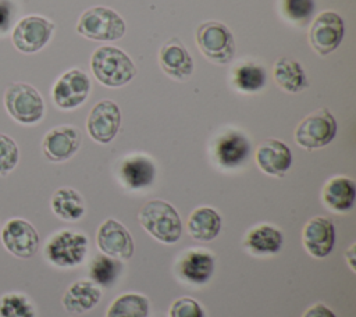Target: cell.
I'll use <instances>...</instances> for the list:
<instances>
[{
  "label": "cell",
  "instance_id": "obj_22",
  "mask_svg": "<svg viewBox=\"0 0 356 317\" xmlns=\"http://www.w3.org/2000/svg\"><path fill=\"white\" fill-rule=\"evenodd\" d=\"M120 177L129 189H142L149 186L156 177V167L152 158L143 154L127 157L120 168Z\"/></svg>",
  "mask_w": 356,
  "mask_h": 317
},
{
  "label": "cell",
  "instance_id": "obj_26",
  "mask_svg": "<svg viewBox=\"0 0 356 317\" xmlns=\"http://www.w3.org/2000/svg\"><path fill=\"white\" fill-rule=\"evenodd\" d=\"M53 213L65 221H76L85 213V203L79 192L72 188L57 189L50 200Z\"/></svg>",
  "mask_w": 356,
  "mask_h": 317
},
{
  "label": "cell",
  "instance_id": "obj_16",
  "mask_svg": "<svg viewBox=\"0 0 356 317\" xmlns=\"http://www.w3.org/2000/svg\"><path fill=\"white\" fill-rule=\"evenodd\" d=\"M161 70L177 81L188 79L193 72V60L182 42L177 38L168 39L159 51Z\"/></svg>",
  "mask_w": 356,
  "mask_h": 317
},
{
  "label": "cell",
  "instance_id": "obj_35",
  "mask_svg": "<svg viewBox=\"0 0 356 317\" xmlns=\"http://www.w3.org/2000/svg\"><path fill=\"white\" fill-rule=\"evenodd\" d=\"M302 317H337V316H335V313H334L330 307H327L325 304H323V303H316V304L310 306V307L303 313Z\"/></svg>",
  "mask_w": 356,
  "mask_h": 317
},
{
  "label": "cell",
  "instance_id": "obj_10",
  "mask_svg": "<svg viewBox=\"0 0 356 317\" xmlns=\"http://www.w3.org/2000/svg\"><path fill=\"white\" fill-rule=\"evenodd\" d=\"M343 35L345 22L341 15L324 11L314 18L309 31V42L318 54L327 56L341 44Z\"/></svg>",
  "mask_w": 356,
  "mask_h": 317
},
{
  "label": "cell",
  "instance_id": "obj_6",
  "mask_svg": "<svg viewBox=\"0 0 356 317\" xmlns=\"http://www.w3.org/2000/svg\"><path fill=\"white\" fill-rule=\"evenodd\" d=\"M199 50L211 61L225 64L235 54V42L231 31L218 21H206L196 29Z\"/></svg>",
  "mask_w": 356,
  "mask_h": 317
},
{
  "label": "cell",
  "instance_id": "obj_33",
  "mask_svg": "<svg viewBox=\"0 0 356 317\" xmlns=\"http://www.w3.org/2000/svg\"><path fill=\"white\" fill-rule=\"evenodd\" d=\"M168 317H206V314L197 300L182 296L171 303Z\"/></svg>",
  "mask_w": 356,
  "mask_h": 317
},
{
  "label": "cell",
  "instance_id": "obj_19",
  "mask_svg": "<svg viewBox=\"0 0 356 317\" xmlns=\"http://www.w3.org/2000/svg\"><path fill=\"white\" fill-rule=\"evenodd\" d=\"M250 154V142L239 131H228L216 143V158L220 165L234 168L243 164Z\"/></svg>",
  "mask_w": 356,
  "mask_h": 317
},
{
  "label": "cell",
  "instance_id": "obj_12",
  "mask_svg": "<svg viewBox=\"0 0 356 317\" xmlns=\"http://www.w3.org/2000/svg\"><path fill=\"white\" fill-rule=\"evenodd\" d=\"M4 247L19 259L32 257L39 247V234L35 227L24 218H11L1 229Z\"/></svg>",
  "mask_w": 356,
  "mask_h": 317
},
{
  "label": "cell",
  "instance_id": "obj_21",
  "mask_svg": "<svg viewBox=\"0 0 356 317\" xmlns=\"http://www.w3.org/2000/svg\"><path fill=\"white\" fill-rule=\"evenodd\" d=\"M321 199L324 204L337 213H345L353 207L356 199V185L348 177H334L323 188Z\"/></svg>",
  "mask_w": 356,
  "mask_h": 317
},
{
  "label": "cell",
  "instance_id": "obj_1",
  "mask_svg": "<svg viewBox=\"0 0 356 317\" xmlns=\"http://www.w3.org/2000/svg\"><path fill=\"white\" fill-rule=\"evenodd\" d=\"M142 228L161 243H175L182 234V221L175 207L161 199L149 200L139 211Z\"/></svg>",
  "mask_w": 356,
  "mask_h": 317
},
{
  "label": "cell",
  "instance_id": "obj_17",
  "mask_svg": "<svg viewBox=\"0 0 356 317\" xmlns=\"http://www.w3.org/2000/svg\"><path fill=\"white\" fill-rule=\"evenodd\" d=\"M256 164L268 175L284 177L292 165V152L282 140L267 139L256 150Z\"/></svg>",
  "mask_w": 356,
  "mask_h": 317
},
{
  "label": "cell",
  "instance_id": "obj_9",
  "mask_svg": "<svg viewBox=\"0 0 356 317\" xmlns=\"http://www.w3.org/2000/svg\"><path fill=\"white\" fill-rule=\"evenodd\" d=\"M90 92L89 76L78 70L72 68L65 71L53 85L51 97L56 106L61 110H72L79 107Z\"/></svg>",
  "mask_w": 356,
  "mask_h": 317
},
{
  "label": "cell",
  "instance_id": "obj_31",
  "mask_svg": "<svg viewBox=\"0 0 356 317\" xmlns=\"http://www.w3.org/2000/svg\"><path fill=\"white\" fill-rule=\"evenodd\" d=\"M19 160V149L13 138L0 133V175L6 177L13 171Z\"/></svg>",
  "mask_w": 356,
  "mask_h": 317
},
{
  "label": "cell",
  "instance_id": "obj_34",
  "mask_svg": "<svg viewBox=\"0 0 356 317\" xmlns=\"http://www.w3.org/2000/svg\"><path fill=\"white\" fill-rule=\"evenodd\" d=\"M15 17V6L11 0H0V33L7 32Z\"/></svg>",
  "mask_w": 356,
  "mask_h": 317
},
{
  "label": "cell",
  "instance_id": "obj_24",
  "mask_svg": "<svg viewBox=\"0 0 356 317\" xmlns=\"http://www.w3.org/2000/svg\"><path fill=\"white\" fill-rule=\"evenodd\" d=\"M221 225L222 221L220 214L209 206H200L195 209L188 218L189 235L200 242L216 239L221 231Z\"/></svg>",
  "mask_w": 356,
  "mask_h": 317
},
{
  "label": "cell",
  "instance_id": "obj_7",
  "mask_svg": "<svg viewBox=\"0 0 356 317\" xmlns=\"http://www.w3.org/2000/svg\"><path fill=\"white\" fill-rule=\"evenodd\" d=\"M337 135V121L327 108H320L305 117L295 129V140L299 146L312 150L324 147Z\"/></svg>",
  "mask_w": 356,
  "mask_h": 317
},
{
  "label": "cell",
  "instance_id": "obj_29",
  "mask_svg": "<svg viewBox=\"0 0 356 317\" xmlns=\"http://www.w3.org/2000/svg\"><path fill=\"white\" fill-rule=\"evenodd\" d=\"M234 83L242 92H259L266 85V71L259 64H241L234 71Z\"/></svg>",
  "mask_w": 356,
  "mask_h": 317
},
{
  "label": "cell",
  "instance_id": "obj_20",
  "mask_svg": "<svg viewBox=\"0 0 356 317\" xmlns=\"http://www.w3.org/2000/svg\"><path fill=\"white\" fill-rule=\"evenodd\" d=\"M100 286L90 279H78L67 288L61 302L68 313L82 314L92 310L100 302Z\"/></svg>",
  "mask_w": 356,
  "mask_h": 317
},
{
  "label": "cell",
  "instance_id": "obj_25",
  "mask_svg": "<svg viewBox=\"0 0 356 317\" xmlns=\"http://www.w3.org/2000/svg\"><path fill=\"white\" fill-rule=\"evenodd\" d=\"M275 82L281 89L289 93H298L307 86V78L302 65L288 57H281L273 68Z\"/></svg>",
  "mask_w": 356,
  "mask_h": 317
},
{
  "label": "cell",
  "instance_id": "obj_11",
  "mask_svg": "<svg viewBox=\"0 0 356 317\" xmlns=\"http://www.w3.org/2000/svg\"><path fill=\"white\" fill-rule=\"evenodd\" d=\"M96 245L100 252L117 260H129L134 254V239L129 231L117 220H104L96 232Z\"/></svg>",
  "mask_w": 356,
  "mask_h": 317
},
{
  "label": "cell",
  "instance_id": "obj_5",
  "mask_svg": "<svg viewBox=\"0 0 356 317\" xmlns=\"http://www.w3.org/2000/svg\"><path fill=\"white\" fill-rule=\"evenodd\" d=\"M88 253V238L82 232L63 229L50 236L44 246L46 259L57 267L79 266Z\"/></svg>",
  "mask_w": 356,
  "mask_h": 317
},
{
  "label": "cell",
  "instance_id": "obj_28",
  "mask_svg": "<svg viewBox=\"0 0 356 317\" xmlns=\"http://www.w3.org/2000/svg\"><path fill=\"white\" fill-rule=\"evenodd\" d=\"M121 270H122L121 260L113 259L106 254H99L92 260L89 267L90 281H93L97 286L108 288L114 285Z\"/></svg>",
  "mask_w": 356,
  "mask_h": 317
},
{
  "label": "cell",
  "instance_id": "obj_36",
  "mask_svg": "<svg viewBox=\"0 0 356 317\" xmlns=\"http://www.w3.org/2000/svg\"><path fill=\"white\" fill-rule=\"evenodd\" d=\"M345 260L352 270V273L356 271V243H352L350 247L345 252Z\"/></svg>",
  "mask_w": 356,
  "mask_h": 317
},
{
  "label": "cell",
  "instance_id": "obj_4",
  "mask_svg": "<svg viewBox=\"0 0 356 317\" xmlns=\"http://www.w3.org/2000/svg\"><path fill=\"white\" fill-rule=\"evenodd\" d=\"M7 113L19 124L39 122L44 115V101L40 93L29 83H11L4 92Z\"/></svg>",
  "mask_w": 356,
  "mask_h": 317
},
{
  "label": "cell",
  "instance_id": "obj_27",
  "mask_svg": "<svg viewBox=\"0 0 356 317\" xmlns=\"http://www.w3.org/2000/svg\"><path fill=\"white\" fill-rule=\"evenodd\" d=\"M149 300L145 295L128 292L111 302L106 317H149Z\"/></svg>",
  "mask_w": 356,
  "mask_h": 317
},
{
  "label": "cell",
  "instance_id": "obj_14",
  "mask_svg": "<svg viewBox=\"0 0 356 317\" xmlns=\"http://www.w3.org/2000/svg\"><path fill=\"white\" fill-rule=\"evenodd\" d=\"M302 243L313 257H327L335 245V227L332 221L321 216L310 218L303 227Z\"/></svg>",
  "mask_w": 356,
  "mask_h": 317
},
{
  "label": "cell",
  "instance_id": "obj_30",
  "mask_svg": "<svg viewBox=\"0 0 356 317\" xmlns=\"http://www.w3.org/2000/svg\"><path fill=\"white\" fill-rule=\"evenodd\" d=\"M32 302L22 293L10 292L0 298V317H35Z\"/></svg>",
  "mask_w": 356,
  "mask_h": 317
},
{
  "label": "cell",
  "instance_id": "obj_23",
  "mask_svg": "<svg viewBox=\"0 0 356 317\" xmlns=\"http://www.w3.org/2000/svg\"><path fill=\"white\" fill-rule=\"evenodd\" d=\"M284 243L282 232L271 224H260L253 227L245 235V247L259 256L275 254L281 250Z\"/></svg>",
  "mask_w": 356,
  "mask_h": 317
},
{
  "label": "cell",
  "instance_id": "obj_13",
  "mask_svg": "<svg viewBox=\"0 0 356 317\" xmlns=\"http://www.w3.org/2000/svg\"><path fill=\"white\" fill-rule=\"evenodd\" d=\"M121 125V111L117 103L100 100L90 110L86 120V129L90 138L97 143H110L118 133Z\"/></svg>",
  "mask_w": 356,
  "mask_h": 317
},
{
  "label": "cell",
  "instance_id": "obj_2",
  "mask_svg": "<svg viewBox=\"0 0 356 317\" xmlns=\"http://www.w3.org/2000/svg\"><path fill=\"white\" fill-rule=\"evenodd\" d=\"M95 78L108 88H120L136 75V67L129 56L114 46L97 47L90 58Z\"/></svg>",
  "mask_w": 356,
  "mask_h": 317
},
{
  "label": "cell",
  "instance_id": "obj_8",
  "mask_svg": "<svg viewBox=\"0 0 356 317\" xmlns=\"http://www.w3.org/2000/svg\"><path fill=\"white\" fill-rule=\"evenodd\" d=\"M54 31V24L40 15H26L21 18L13 29L14 46L25 54L36 53L43 49Z\"/></svg>",
  "mask_w": 356,
  "mask_h": 317
},
{
  "label": "cell",
  "instance_id": "obj_18",
  "mask_svg": "<svg viewBox=\"0 0 356 317\" xmlns=\"http://www.w3.org/2000/svg\"><path fill=\"white\" fill-rule=\"evenodd\" d=\"M214 256L204 249L188 250L178 261L179 277L191 284H206L214 273Z\"/></svg>",
  "mask_w": 356,
  "mask_h": 317
},
{
  "label": "cell",
  "instance_id": "obj_32",
  "mask_svg": "<svg viewBox=\"0 0 356 317\" xmlns=\"http://www.w3.org/2000/svg\"><path fill=\"white\" fill-rule=\"evenodd\" d=\"M282 11L291 21L305 24L314 11V0H282Z\"/></svg>",
  "mask_w": 356,
  "mask_h": 317
},
{
  "label": "cell",
  "instance_id": "obj_15",
  "mask_svg": "<svg viewBox=\"0 0 356 317\" xmlns=\"http://www.w3.org/2000/svg\"><path fill=\"white\" fill-rule=\"evenodd\" d=\"M81 132L72 125L51 128L43 138L42 149L47 160L60 163L71 158L81 146Z\"/></svg>",
  "mask_w": 356,
  "mask_h": 317
},
{
  "label": "cell",
  "instance_id": "obj_3",
  "mask_svg": "<svg viewBox=\"0 0 356 317\" xmlns=\"http://www.w3.org/2000/svg\"><path fill=\"white\" fill-rule=\"evenodd\" d=\"M125 21L114 10L103 6L90 7L83 11L76 24V32L88 39L111 42L125 35Z\"/></svg>",
  "mask_w": 356,
  "mask_h": 317
}]
</instances>
